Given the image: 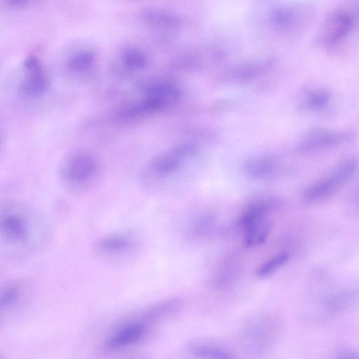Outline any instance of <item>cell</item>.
<instances>
[{
  "instance_id": "1",
  "label": "cell",
  "mask_w": 359,
  "mask_h": 359,
  "mask_svg": "<svg viewBox=\"0 0 359 359\" xmlns=\"http://www.w3.org/2000/svg\"><path fill=\"white\" fill-rule=\"evenodd\" d=\"M53 234L48 220L27 203L14 199L1 202L0 243L8 259L21 260L43 250Z\"/></svg>"
},
{
  "instance_id": "2",
  "label": "cell",
  "mask_w": 359,
  "mask_h": 359,
  "mask_svg": "<svg viewBox=\"0 0 359 359\" xmlns=\"http://www.w3.org/2000/svg\"><path fill=\"white\" fill-rule=\"evenodd\" d=\"M359 29V2L332 9L325 18L316 36L322 48L336 50Z\"/></svg>"
},
{
  "instance_id": "3",
  "label": "cell",
  "mask_w": 359,
  "mask_h": 359,
  "mask_svg": "<svg viewBox=\"0 0 359 359\" xmlns=\"http://www.w3.org/2000/svg\"><path fill=\"white\" fill-rule=\"evenodd\" d=\"M97 158L86 151H74L65 156L58 167V177L64 187L72 192L93 188L101 177Z\"/></svg>"
},
{
  "instance_id": "4",
  "label": "cell",
  "mask_w": 359,
  "mask_h": 359,
  "mask_svg": "<svg viewBox=\"0 0 359 359\" xmlns=\"http://www.w3.org/2000/svg\"><path fill=\"white\" fill-rule=\"evenodd\" d=\"M358 168V162L354 158L339 163L304 191V201L311 203L330 196L354 176Z\"/></svg>"
},
{
  "instance_id": "5",
  "label": "cell",
  "mask_w": 359,
  "mask_h": 359,
  "mask_svg": "<svg viewBox=\"0 0 359 359\" xmlns=\"http://www.w3.org/2000/svg\"><path fill=\"white\" fill-rule=\"evenodd\" d=\"M138 249L137 236L130 231L109 233L97 238L93 250L100 259L110 262H122L132 258Z\"/></svg>"
},
{
  "instance_id": "6",
  "label": "cell",
  "mask_w": 359,
  "mask_h": 359,
  "mask_svg": "<svg viewBox=\"0 0 359 359\" xmlns=\"http://www.w3.org/2000/svg\"><path fill=\"white\" fill-rule=\"evenodd\" d=\"M353 137V133L349 130L314 127L301 137L297 150L302 154L318 153L343 145Z\"/></svg>"
},
{
  "instance_id": "7",
  "label": "cell",
  "mask_w": 359,
  "mask_h": 359,
  "mask_svg": "<svg viewBox=\"0 0 359 359\" xmlns=\"http://www.w3.org/2000/svg\"><path fill=\"white\" fill-rule=\"evenodd\" d=\"M275 325L269 316H260L250 320L241 334L244 349L254 355H262L269 348L275 337Z\"/></svg>"
},
{
  "instance_id": "8",
  "label": "cell",
  "mask_w": 359,
  "mask_h": 359,
  "mask_svg": "<svg viewBox=\"0 0 359 359\" xmlns=\"http://www.w3.org/2000/svg\"><path fill=\"white\" fill-rule=\"evenodd\" d=\"M336 101L334 92L323 86H314L306 89L300 98L301 108L307 112L322 114L329 112Z\"/></svg>"
},
{
  "instance_id": "9",
  "label": "cell",
  "mask_w": 359,
  "mask_h": 359,
  "mask_svg": "<svg viewBox=\"0 0 359 359\" xmlns=\"http://www.w3.org/2000/svg\"><path fill=\"white\" fill-rule=\"evenodd\" d=\"M166 106L161 100L149 95L129 102L118 109L114 114V118L119 121H129L158 112Z\"/></svg>"
},
{
  "instance_id": "10",
  "label": "cell",
  "mask_w": 359,
  "mask_h": 359,
  "mask_svg": "<svg viewBox=\"0 0 359 359\" xmlns=\"http://www.w3.org/2000/svg\"><path fill=\"white\" fill-rule=\"evenodd\" d=\"M147 325L141 321L127 323L115 331L106 341L108 350H117L140 341L146 334Z\"/></svg>"
},
{
  "instance_id": "11",
  "label": "cell",
  "mask_w": 359,
  "mask_h": 359,
  "mask_svg": "<svg viewBox=\"0 0 359 359\" xmlns=\"http://www.w3.org/2000/svg\"><path fill=\"white\" fill-rule=\"evenodd\" d=\"M183 355L190 359H236L226 348L207 340H196L183 348Z\"/></svg>"
},
{
  "instance_id": "12",
  "label": "cell",
  "mask_w": 359,
  "mask_h": 359,
  "mask_svg": "<svg viewBox=\"0 0 359 359\" xmlns=\"http://www.w3.org/2000/svg\"><path fill=\"white\" fill-rule=\"evenodd\" d=\"M276 205L272 198L260 199L250 203L243 212L240 224L245 229L251 225L266 219L267 215Z\"/></svg>"
},
{
  "instance_id": "13",
  "label": "cell",
  "mask_w": 359,
  "mask_h": 359,
  "mask_svg": "<svg viewBox=\"0 0 359 359\" xmlns=\"http://www.w3.org/2000/svg\"><path fill=\"white\" fill-rule=\"evenodd\" d=\"M145 95H149L163 102L166 107L176 103L181 97L180 89L170 83L154 81L143 84Z\"/></svg>"
},
{
  "instance_id": "14",
  "label": "cell",
  "mask_w": 359,
  "mask_h": 359,
  "mask_svg": "<svg viewBox=\"0 0 359 359\" xmlns=\"http://www.w3.org/2000/svg\"><path fill=\"white\" fill-rule=\"evenodd\" d=\"M181 306L182 302L178 299L161 302L148 309L143 314L142 321L147 324L167 320L177 313Z\"/></svg>"
},
{
  "instance_id": "15",
  "label": "cell",
  "mask_w": 359,
  "mask_h": 359,
  "mask_svg": "<svg viewBox=\"0 0 359 359\" xmlns=\"http://www.w3.org/2000/svg\"><path fill=\"white\" fill-rule=\"evenodd\" d=\"M278 167L275 158L264 156L248 160L244 165V172L250 177L264 178L271 176Z\"/></svg>"
},
{
  "instance_id": "16",
  "label": "cell",
  "mask_w": 359,
  "mask_h": 359,
  "mask_svg": "<svg viewBox=\"0 0 359 359\" xmlns=\"http://www.w3.org/2000/svg\"><path fill=\"white\" fill-rule=\"evenodd\" d=\"M48 86V79L42 67L25 71V76L20 84L22 92L27 95H39L41 94Z\"/></svg>"
},
{
  "instance_id": "17",
  "label": "cell",
  "mask_w": 359,
  "mask_h": 359,
  "mask_svg": "<svg viewBox=\"0 0 359 359\" xmlns=\"http://www.w3.org/2000/svg\"><path fill=\"white\" fill-rule=\"evenodd\" d=\"M271 229L272 224L266 218L244 229L245 246L253 248L263 243L269 235Z\"/></svg>"
},
{
  "instance_id": "18",
  "label": "cell",
  "mask_w": 359,
  "mask_h": 359,
  "mask_svg": "<svg viewBox=\"0 0 359 359\" xmlns=\"http://www.w3.org/2000/svg\"><path fill=\"white\" fill-rule=\"evenodd\" d=\"M120 62L122 69L126 72H131L144 68L147 62V58L140 48L128 46L121 51Z\"/></svg>"
},
{
  "instance_id": "19",
  "label": "cell",
  "mask_w": 359,
  "mask_h": 359,
  "mask_svg": "<svg viewBox=\"0 0 359 359\" xmlns=\"http://www.w3.org/2000/svg\"><path fill=\"white\" fill-rule=\"evenodd\" d=\"M142 17L146 22L156 26L176 27L179 22L172 14L158 8H148L143 11Z\"/></svg>"
},
{
  "instance_id": "20",
  "label": "cell",
  "mask_w": 359,
  "mask_h": 359,
  "mask_svg": "<svg viewBox=\"0 0 359 359\" xmlns=\"http://www.w3.org/2000/svg\"><path fill=\"white\" fill-rule=\"evenodd\" d=\"M26 289L27 284L24 281L15 280L7 283L1 292V307L8 308L15 304L22 297Z\"/></svg>"
},
{
  "instance_id": "21",
  "label": "cell",
  "mask_w": 359,
  "mask_h": 359,
  "mask_svg": "<svg viewBox=\"0 0 359 359\" xmlns=\"http://www.w3.org/2000/svg\"><path fill=\"white\" fill-rule=\"evenodd\" d=\"M95 61V55L90 50H81L72 55L67 66L72 71L80 72L90 68Z\"/></svg>"
},
{
  "instance_id": "22",
  "label": "cell",
  "mask_w": 359,
  "mask_h": 359,
  "mask_svg": "<svg viewBox=\"0 0 359 359\" xmlns=\"http://www.w3.org/2000/svg\"><path fill=\"white\" fill-rule=\"evenodd\" d=\"M288 259L287 253L278 254L262 264L256 271V275L259 278L268 277L285 265Z\"/></svg>"
},
{
  "instance_id": "23",
  "label": "cell",
  "mask_w": 359,
  "mask_h": 359,
  "mask_svg": "<svg viewBox=\"0 0 359 359\" xmlns=\"http://www.w3.org/2000/svg\"><path fill=\"white\" fill-rule=\"evenodd\" d=\"M339 359H359V353L355 352H347L342 354Z\"/></svg>"
},
{
  "instance_id": "24",
  "label": "cell",
  "mask_w": 359,
  "mask_h": 359,
  "mask_svg": "<svg viewBox=\"0 0 359 359\" xmlns=\"http://www.w3.org/2000/svg\"><path fill=\"white\" fill-rule=\"evenodd\" d=\"M27 2L25 1H22V0L9 1L10 4L13 5V6H22V5L25 4Z\"/></svg>"
},
{
  "instance_id": "25",
  "label": "cell",
  "mask_w": 359,
  "mask_h": 359,
  "mask_svg": "<svg viewBox=\"0 0 359 359\" xmlns=\"http://www.w3.org/2000/svg\"><path fill=\"white\" fill-rule=\"evenodd\" d=\"M357 200H358V203H359V193H358V194Z\"/></svg>"
}]
</instances>
